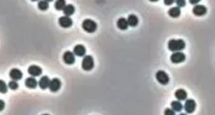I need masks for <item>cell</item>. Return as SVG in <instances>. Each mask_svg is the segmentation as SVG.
I'll list each match as a JSON object with an SVG mask.
<instances>
[{
  "label": "cell",
  "instance_id": "6da1fadb",
  "mask_svg": "<svg viewBox=\"0 0 215 115\" xmlns=\"http://www.w3.org/2000/svg\"><path fill=\"white\" fill-rule=\"evenodd\" d=\"M168 49L172 52H179L183 50L186 47V43L182 39H172L168 44Z\"/></svg>",
  "mask_w": 215,
  "mask_h": 115
},
{
  "label": "cell",
  "instance_id": "7a4b0ae2",
  "mask_svg": "<svg viewBox=\"0 0 215 115\" xmlns=\"http://www.w3.org/2000/svg\"><path fill=\"white\" fill-rule=\"evenodd\" d=\"M82 28L88 33H93L96 31V23L90 19H86L82 23Z\"/></svg>",
  "mask_w": 215,
  "mask_h": 115
},
{
  "label": "cell",
  "instance_id": "3957f363",
  "mask_svg": "<svg viewBox=\"0 0 215 115\" xmlns=\"http://www.w3.org/2000/svg\"><path fill=\"white\" fill-rule=\"evenodd\" d=\"M94 60L93 58L90 55H87L84 56L82 62V67L85 71H90L94 67Z\"/></svg>",
  "mask_w": 215,
  "mask_h": 115
},
{
  "label": "cell",
  "instance_id": "277c9868",
  "mask_svg": "<svg viewBox=\"0 0 215 115\" xmlns=\"http://www.w3.org/2000/svg\"><path fill=\"white\" fill-rule=\"evenodd\" d=\"M156 78L158 82L162 85H166L169 82V77L168 74L163 70H159L156 73Z\"/></svg>",
  "mask_w": 215,
  "mask_h": 115
},
{
  "label": "cell",
  "instance_id": "5b68a950",
  "mask_svg": "<svg viewBox=\"0 0 215 115\" xmlns=\"http://www.w3.org/2000/svg\"><path fill=\"white\" fill-rule=\"evenodd\" d=\"M186 60V56L182 52H175L170 56V60L173 64H179Z\"/></svg>",
  "mask_w": 215,
  "mask_h": 115
},
{
  "label": "cell",
  "instance_id": "8992f818",
  "mask_svg": "<svg viewBox=\"0 0 215 115\" xmlns=\"http://www.w3.org/2000/svg\"><path fill=\"white\" fill-rule=\"evenodd\" d=\"M58 23L60 26L64 28V29H67L70 27L72 25V18H70L68 16H63L59 18L58 19Z\"/></svg>",
  "mask_w": 215,
  "mask_h": 115
},
{
  "label": "cell",
  "instance_id": "52a82bcc",
  "mask_svg": "<svg viewBox=\"0 0 215 115\" xmlns=\"http://www.w3.org/2000/svg\"><path fill=\"white\" fill-rule=\"evenodd\" d=\"M63 60L68 65H72L75 61V54L71 51H66L63 55Z\"/></svg>",
  "mask_w": 215,
  "mask_h": 115
},
{
  "label": "cell",
  "instance_id": "ba28073f",
  "mask_svg": "<svg viewBox=\"0 0 215 115\" xmlns=\"http://www.w3.org/2000/svg\"><path fill=\"white\" fill-rule=\"evenodd\" d=\"M61 87V81L58 78H54L50 80L49 88V90L53 93H56L60 89Z\"/></svg>",
  "mask_w": 215,
  "mask_h": 115
},
{
  "label": "cell",
  "instance_id": "9c48e42d",
  "mask_svg": "<svg viewBox=\"0 0 215 115\" xmlns=\"http://www.w3.org/2000/svg\"><path fill=\"white\" fill-rule=\"evenodd\" d=\"M196 102L193 99H187L184 105L185 111L187 113H192L195 111L196 108Z\"/></svg>",
  "mask_w": 215,
  "mask_h": 115
},
{
  "label": "cell",
  "instance_id": "30bf717a",
  "mask_svg": "<svg viewBox=\"0 0 215 115\" xmlns=\"http://www.w3.org/2000/svg\"><path fill=\"white\" fill-rule=\"evenodd\" d=\"M207 9L206 7L202 5H197L194 7L193 13L196 16L201 17L207 13Z\"/></svg>",
  "mask_w": 215,
  "mask_h": 115
},
{
  "label": "cell",
  "instance_id": "8fae6325",
  "mask_svg": "<svg viewBox=\"0 0 215 115\" xmlns=\"http://www.w3.org/2000/svg\"><path fill=\"white\" fill-rule=\"evenodd\" d=\"M28 73L32 77H39L42 74V69L37 65H31L28 69Z\"/></svg>",
  "mask_w": 215,
  "mask_h": 115
},
{
  "label": "cell",
  "instance_id": "7c38bea8",
  "mask_svg": "<svg viewBox=\"0 0 215 115\" xmlns=\"http://www.w3.org/2000/svg\"><path fill=\"white\" fill-rule=\"evenodd\" d=\"M9 76L14 81H19L23 77V73L19 69L17 68L12 69L9 73Z\"/></svg>",
  "mask_w": 215,
  "mask_h": 115
},
{
  "label": "cell",
  "instance_id": "4fadbf2b",
  "mask_svg": "<svg viewBox=\"0 0 215 115\" xmlns=\"http://www.w3.org/2000/svg\"><path fill=\"white\" fill-rule=\"evenodd\" d=\"M73 53L78 57H83L86 54V48L84 46L81 44L76 45L73 49Z\"/></svg>",
  "mask_w": 215,
  "mask_h": 115
},
{
  "label": "cell",
  "instance_id": "5bb4252c",
  "mask_svg": "<svg viewBox=\"0 0 215 115\" xmlns=\"http://www.w3.org/2000/svg\"><path fill=\"white\" fill-rule=\"evenodd\" d=\"M50 81V80L48 76H43L40 79L39 82L40 88L43 90L47 89L48 87H49Z\"/></svg>",
  "mask_w": 215,
  "mask_h": 115
},
{
  "label": "cell",
  "instance_id": "9a60e30c",
  "mask_svg": "<svg viewBox=\"0 0 215 115\" xmlns=\"http://www.w3.org/2000/svg\"><path fill=\"white\" fill-rule=\"evenodd\" d=\"M175 97L177 100L179 101H183L186 100L187 97V93L186 91L183 89H178L175 93Z\"/></svg>",
  "mask_w": 215,
  "mask_h": 115
},
{
  "label": "cell",
  "instance_id": "2e32d148",
  "mask_svg": "<svg viewBox=\"0 0 215 115\" xmlns=\"http://www.w3.org/2000/svg\"><path fill=\"white\" fill-rule=\"evenodd\" d=\"M25 86L31 89H34L36 88L37 85V82L34 77H29L25 81Z\"/></svg>",
  "mask_w": 215,
  "mask_h": 115
},
{
  "label": "cell",
  "instance_id": "e0dca14e",
  "mask_svg": "<svg viewBox=\"0 0 215 115\" xmlns=\"http://www.w3.org/2000/svg\"><path fill=\"white\" fill-rule=\"evenodd\" d=\"M180 7L176 6L170 8L168 11V14L170 17L173 18H178L181 15Z\"/></svg>",
  "mask_w": 215,
  "mask_h": 115
},
{
  "label": "cell",
  "instance_id": "ac0fdd59",
  "mask_svg": "<svg viewBox=\"0 0 215 115\" xmlns=\"http://www.w3.org/2000/svg\"><path fill=\"white\" fill-rule=\"evenodd\" d=\"M127 21L128 25L132 27H136L139 23L138 18L134 14L129 15Z\"/></svg>",
  "mask_w": 215,
  "mask_h": 115
},
{
  "label": "cell",
  "instance_id": "d6986e66",
  "mask_svg": "<svg viewBox=\"0 0 215 115\" xmlns=\"http://www.w3.org/2000/svg\"><path fill=\"white\" fill-rule=\"evenodd\" d=\"M118 28L121 30H126L128 28V23L127 19L124 18H120L117 22Z\"/></svg>",
  "mask_w": 215,
  "mask_h": 115
},
{
  "label": "cell",
  "instance_id": "ffe728a7",
  "mask_svg": "<svg viewBox=\"0 0 215 115\" xmlns=\"http://www.w3.org/2000/svg\"><path fill=\"white\" fill-rule=\"evenodd\" d=\"M62 10H63V12L65 15L70 17L75 13V7L72 4H68V5H66L64 6Z\"/></svg>",
  "mask_w": 215,
  "mask_h": 115
},
{
  "label": "cell",
  "instance_id": "44dd1931",
  "mask_svg": "<svg viewBox=\"0 0 215 115\" xmlns=\"http://www.w3.org/2000/svg\"><path fill=\"white\" fill-rule=\"evenodd\" d=\"M171 107L173 111L178 112L181 111L183 109L182 104L179 101H173L171 103Z\"/></svg>",
  "mask_w": 215,
  "mask_h": 115
},
{
  "label": "cell",
  "instance_id": "7402d4cb",
  "mask_svg": "<svg viewBox=\"0 0 215 115\" xmlns=\"http://www.w3.org/2000/svg\"><path fill=\"white\" fill-rule=\"evenodd\" d=\"M66 5L65 0H57L54 4V7L57 10H62Z\"/></svg>",
  "mask_w": 215,
  "mask_h": 115
},
{
  "label": "cell",
  "instance_id": "603a6c76",
  "mask_svg": "<svg viewBox=\"0 0 215 115\" xmlns=\"http://www.w3.org/2000/svg\"><path fill=\"white\" fill-rule=\"evenodd\" d=\"M37 6L40 10L45 11L49 8V4L45 0H40L37 4Z\"/></svg>",
  "mask_w": 215,
  "mask_h": 115
},
{
  "label": "cell",
  "instance_id": "cb8c5ba5",
  "mask_svg": "<svg viewBox=\"0 0 215 115\" xmlns=\"http://www.w3.org/2000/svg\"><path fill=\"white\" fill-rule=\"evenodd\" d=\"M7 85L3 80H0V93H6L7 92Z\"/></svg>",
  "mask_w": 215,
  "mask_h": 115
},
{
  "label": "cell",
  "instance_id": "d4e9b609",
  "mask_svg": "<svg viewBox=\"0 0 215 115\" xmlns=\"http://www.w3.org/2000/svg\"><path fill=\"white\" fill-rule=\"evenodd\" d=\"M8 87L11 90H17L19 87L18 83L16 82V81H11L10 82H9L8 84Z\"/></svg>",
  "mask_w": 215,
  "mask_h": 115
},
{
  "label": "cell",
  "instance_id": "484cf974",
  "mask_svg": "<svg viewBox=\"0 0 215 115\" xmlns=\"http://www.w3.org/2000/svg\"><path fill=\"white\" fill-rule=\"evenodd\" d=\"M176 2L178 7H184L186 4V0H176Z\"/></svg>",
  "mask_w": 215,
  "mask_h": 115
},
{
  "label": "cell",
  "instance_id": "4316f807",
  "mask_svg": "<svg viewBox=\"0 0 215 115\" xmlns=\"http://www.w3.org/2000/svg\"><path fill=\"white\" fill-rule=\"evenodd\" d=\"M164 114L165 115H175V112L172 109L166 108L164 111Z\"/></svg>",
  "mask_w": 215,
  "mask_h": 115
},
{
  "label": "cell",
  "instance_id": "83f0119b",
  "mask_svg": "<svg viewBox=\"0 0 215 115\" xmlns=\"http://www.w3.org/2000/svg\"><path fill=\"white\" fill-rule=\"evenodd\" d=\"M175 0H164V2L166 5L170 6L174 2Z\"/></svg>",
  "mask_w": 215,
  "mask_h": 115
},
{
  "label": "cell",
  "instance_id": "f1b7e54d",
  "mask_svg": "<svg viewBox=\"0 0 215 115\" xmlns=\"http://www.w3.org/2000/svg\"><path fill=\"white\" fill-rule=\"evenodd\" d=\"M5 107V103L4 101L0 99V111H2V110H4Z\"/></svg>",
  "mask_w": 215,
  "mask_h": 115
},
{
  "label": "cell",
  "instance_id": "f546056e",
  "mask_svg": "<svg viewBox=\"0 0 215 115\" xmlns=\"http://www.w3.org/2000/svg\"><path fill=\"white\" fill-rule=\"evenodd\" d=\"M201 1V0H189V2L192 5H196Z\"/></svg>",
  "mask_w": 215,
  "mask_h": 115
},
{
  "label": "cell",
  "instance_id": "4dcf8cb0",
  "mask_svg": "<svg viewBox=\"0 0 215 115\" xmlns=\"http://www.w3.org/2000/svg\"><path fill=\"white\" fill-rule=\"evenodd\" d=\"M149 1H150L151 2H156V1H158L159 0H149Z\"/></svg>",
  "mask_w": 215,
  "mask_h": 115
},
{
  "label": "cell",
  "instance_id": "1f68e13d",
  "mask_svg": "<svg viewBox=\"0 0 215 115\" xmlns=\"http://www.w3.org/2000/svg\"><path fill=\"white\" fill-rule=\"evenodd\" d=\"M45 1H47V2H52V1H53V0H45Z\"/></svg>",
  "mask_w": 215,
  "mask_h": 115
},
{
  "label": "cell",
  "instance_id": "d6a6232c",
  "mask_svg": "<svg viewBox=\"0 0 215 115\" xmlns=\"http://www.w3.org/2000/svg\"><path fill=\"white\" fill-rule=\"evenodd\" d=\"M31 1H38V0H31Z\"/></svg>",
  "mask_w": 215,
  "mask_h": 115
}]
</instances>
